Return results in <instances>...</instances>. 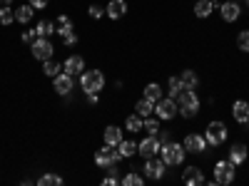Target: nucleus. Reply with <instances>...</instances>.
<instances>
[{
  "label": "nucleus",
  "mask_w": 249,
  "mask_h": 186,
  "mask_svg": "<svg viewBox=\"0 0 249 186\" xmlns=\"http://www.w3.org/2000/svg\"><path fill=\"white\" fill-rule=\"evenodd\" d=\"M62 72H68V75H82L85 72V57L82 55H70L68 60H65V65H62Z\"/></svg>",
  "instance_id": "nucleus-13"
},
{
  "label": "nucleus",
  "mask_w": 249,
  "mask_h": 186,
  "mask_svg": "<svg viewBox=\"0 0 249 186\" xmlns=\"http://www.w3.org/2000/svg\"><path fill=\"white\" fill-rule=\"evenodd\" d=\"M53 87H55V92H57V94L68 97V94L72 92V87H75L72 75H68V72H60L57 77H53Z\"/></svg>",
  "instance_id": "nucleus-9"
},
{
  "label": "nucleus",
  "mask_w": 249,
  "mask_h": 186,
  "mask_svg": "<svg viewBox=\"0 0 249 186\" xmlns=\"http://www.w3.org/2000/svg\"><path fill=\"white\" fill-rule=\"evenodd\" d=\"M120 184H124V186H142L144 181H142L140 174H124V179H120Z\"/></svg>",
  "instance_id": "nucleus-32"
},
{
  "label": "nucleus",
  "mask_w": 249,
  "mask_h": 186,
  "mask_svg": "<svg viewBox=\"0 0 249 186\" xmlns=\"http://www.w3.org/2000/svg\"><path fill=\"white\" fill-rule=\"evenodd\" d=\"M28 3L35 8V10H45L48 8V3H50V0H28Z\"/></svg>",
  "instance_id": "nucleus-38"
},
{
  "label": "nucleus",
  "mask_w": 249,
  "mask_h": 186,
  "mask_svg": "<svg viewBox=\"0 0 249 186\" xmlns=\"http://www.w3.org/2000/svg\"><path fill=\"white\" fill-rule=\"evenodd\" d=\"M10 23H15V10L10 5H3V8H0V25L8 28Z\"/></svg>",
  "instance_id": "nucleus-29"
},
{
  "label": "nucleus",
  "mask_w": 249,
  "mask_h": 186,
  "mask_svg": "<svg viewBox=\"0 0 249 186\" xmlns=\"http://www.w3.org/2000/svg\"><path fill=\"white\" fill-rule=\"evenodd\" d=\"M0 8H3V3H0Z\"/></svg>",
  "instance_id": "nucleus-44"
},
{
  "label": "nucleus",
  "mask_w": 249,
  "mask_h": 186,
  "mask_svg": "<svg viewBox=\"0 0 249 186\" xmlns=\"http://www.w3.org/2000/svg\"><path fill=\"white\" fill-rule=\"evenodd\" d=\"M117 149H120V154H122V159H127V156H132V154H137V144H135L132 139H122V141L117 144Z\"/></svg>",
  "instance_id": "nucleus-25"
},
{
  "label": "nucleus",
  "mask_w": 249,
  "mask_h": 186,
  "mask_svg": "<svg viewBox=\"0 0 249 186\" xmlns=\"http://www.w3.org/2000/svg\"><path fill=\"white\" fill-rule=\"evenodd\" d=\"M0 3H3V5H10V3H13V0H0Z\"/></svg>",
  "instance_id": "nucleus-43"
},
{
  "label": "nucleus",
  "mask_w": 249,
  "mask_h": 186,
  "mask_svg": "<svg viewBox=\"0 0 249 186\" xmlns=\"http://www.w3.org/2000/svg\"><path fill=\"white\" fill-rule=\"evenodd\" d=\"M230 161L234 164V167H239V164L247 161V147L244 144H234V147L230 149Z\"/></svg>",
  "instance_id": "nucleus-18"
},
{
  "label": "nucleus",
  "mask_w": 249,
  "mask_h": 186,
  "mask_svg": "<svg viewBox=\"0 0 249 186\" xmlns=\"http://www.w3.org/2000/svg\"><path fill=\"white\" fill-rule=\"evenodd\" d=\"M184 90V85L179 82V77H170V82H167V92H170V97L172 99H177V94Z\"/></svg>",
  "instance_id": "nucleus-31"
},
{
  "label": "nucleus",
  "mask_w": 249,
  "mask_h": 186,
  "mask_svg": "<svg viewBox=\"0 0 249 186\" xmlns=\"http://www.w3.org/2000/svg\"><path fill=\"white\" fill-rule=\"evenodd\" d=\"M210 144H207V139L202 137V134H187L184 137V152H192V154H202Z\"/></svg>",
  "instance_id": "nucleus-10"
},
{
  "label": "nucleus",
  "mask_w": 249,
  "mask_h": 186,
  "mask_svg": "<svg viewBox=\"0 0 249 186\" xmlns=\"http://www.w3.org/2000/svg\"><path fill=\"white\" fill-rule=\"evenodd\" d=\"M142 97H144V99H150V102H160V99H162L164 94H162V87L157 85V82H150V85L144 87Z\"/></svg>",
  "instance_id": "nucleus-22"
},
{
  "label": "nucleus",
  "mask_w": 249,
  "mask_h": 186,
  "mask_svg": "<svg viewBox=\"0 0 249 186\" xmlns=\"http://www.w3.org/2000/svg\"><path fill=\"white\" fill-rule=\"evenodd\" d=\"M179 82L184 85V90H195V87L199 85V77H197L195 70H184V72L179 75Z\"/></svg>",
  "instance_id": "nucleus-19"
},
{
  "label": "nucleus",
  "mask_w": 249,
  "mask_h": 186,
  "mask_svg": "<svg viewBox=\"0 0 249 186\" xmlns=\"http://www.w3.org/2000/svg\"><path fill=\"white\" fill-rule=\"evenodd\" d=\"M144 176H147V179H155V181L162 179V176H164V161L150 156L147 161H144Z\"/></svg>",
  "instance_id": "nucleus-11"
},
{
  "label": "nucleus",
  "mask_w": 249,
  "mask_h": 186,
  "mask_svg": "<svg viewBox=\"0 0 249 186\" xmlns=\"http://www.w3.org/2000/svg\"><path fill=\"white\" fill-rule=\"evenodd\" d=\"M214 181H217L219 186H227V184L234 181V164H232L230 159L214 164Z\"/></svg>",
  "instance_id": "nucleus-7"
},
{
  "label": "nucleus",
  "mask_w": 249,
  "mask_h": 186,
  "mask_svg": "<svg viewBox=\"0 0 249 186\" xmlns=\"http://www.w3.org/2000/svg\"><path fill=\"white\" fill-rule=\"evenodd\" d=\"M43 72H45L48 77H57V75L62 72V65L50 57V60H45V62H43Z\"/></svg>",
  "instance_id": "nucleus-26"
},
{
  "label": "nucleus",
  "mask_w": 249,
  "mask_h": 186,
  "mask_svg": "<svg viewBox=\"0 0 249 186\" xmlns=\"http://www.w3.org/2000/svg\"><path fill=\"white\" fill-rule=\"evenodd\" d=\"M142 129L147 132V134H157V132H160V119H147V117H144Z\"/></svg>",
  "instance_id": "nucleus-33"
},
{
  "label": "nucleus",
  "mask_w": 249,
  "mask_h": 186,
  "mask_svg": "<svg viewBox=\"0 0 249 186\" xmlns=\"http://www.w3.org/2000/svg\"><path fill=\"white\" fill-rule=\"evenodd\" d=\"M37 186H62V176L57 174H43L37 179Z\"/></svg>",
  "instance_id": "nucleus-28"
},
{
  "label": "nucleus",
  "mask_w": 249,
  "mask_h": 186,
  "mask_svg": "<svg viewBox=\"0 0 249 186\" xmlns=\"http://www.w3.org/2000/svg\"><path fill=\"white\" fill-rule=\"evenodd\" d=\"M232 117L239 124H249V105H247L244 99H237L234 105H232Z\"/></svg>",
  "instance_id": "nucleus-15"
},
{
  "label": "nucleus",
  "mask_w": 249,
  "mask_h": 186,
  "mask_svg": "<svg viewBox=\"0 0 249 186\" xmlns=\"http://www.w3.org/2000/svg\"><path fill=\"white\" fill-rule=\"evenodd\" d=\"M33 15H35V8L28 3V5H20V8H15V23H20V25H28L30 20H33Z\"/></svg>",
  "instance_id": "nucleus-17"
},
{
  "label": "nucleus",
  "mask_w": 249,
  "mask_h": 186,
  "mask_svg": "<svg viewBox=\"0 0 249 186\" xmlns=\"http://www.w3.org/2000/svg\"><path fill=\"white\" fill-rule=\"evenodd\" d=\"M120 141H122V129L115 127V124L105 127V144H112V147H117Z\"/></svg>",
  "instance_id": "nucleus-21"
},
{
  "label": "nucleus",
  "mask_w": 249,
  "mask_h": 186,
  "mask_svg": "<svg viewBox=\"0 0 249 186\" xmlns=\"http://www.w3.org/2000/svg\"><path fill=\"white\" fill-rule=\"evenodd\" d=\"M152 112H155V102L144 99V97H142V99L137 102V105H135V114H140L142 119H144V117H150Z\"/></svg>",
  "instance_id": "nucleus-24"
},
{
  "label": "nucleus",
  "mask_w": 249,
  "mask_h": 186,
  "mask_svg": "<svg viewBox=\"0 0 249 186\" xmlns=\"http://www.w3.org/2000/svg\"><path fill=\"white\" fill-rule=\"evenodd\" d=\"M35 37H37V32H35V30H25V32H23V43H33Z\"/></svg>",
  "instance_id": "nucleus-40"
},
{
  "label": "nucleus",
  "mask_w": 249,
  "mask_h": 186,
  "mask_svg": "<svg viewBox=\"0 0 249 186\" xmlns=\"http://www.w3.org/2000/svg\"><path fill=\"white\" fill-rule=\"evenodd\" d=\"M80 85H82V92L90 94V92H97L105 87V75H102L100 70H85L80 75Z\"/></svg>",
  "instance_id": "nucleus-3"
},
{
  "label": "nucleus",
  "mask_w": 249,
  "mask_h": 186,
  "mask_svg": "<svg viewBox=\"0 0 249 186\" xmlns=\"http://www.w3.org/2000/svg\"><path fill=\"white\" fill-rule=\"evenodd\" d=\"M160 149H162V144H160V139H157L155 134H150L147 139H142V141L137 144V152H140L144 159L157 156V154H160Z\"/></svg>",
  "instance_id": "nucleus-8"
},
{
  "label": "nucleus",
  "mask_w": 249,
  "mask_h": 186,
  "mask_svg": "<svg viewBox=\"0 0 249 186\" xmlns=\"http://www.w3.org/2000/svg\"><path fill=\"white\" fill-rule=\"evenodd\" d=\"M160 156L164 161V167H179V164L184 161V144H175V141L162 144Z\"/></svg>",
  "instance_id": "nucleus-2"
},
{
  "label": "nucleus",
  "mask_w": 249,
  "mask_h": 186,
  "mask_svg": "<svg viewBox=\"0 0 249 186\" xmlns=\"http://www.w3.org/2000/svg\"><path fill=\"white\" fill-rule=\"evenodd\" d=\"M35 32H37V37H50L55 32V23H50V20H40Z\"/></svg>",
  "instance_id": "nucleus-27"
},
{
  "label": "nucleus",
  "mask_w": 249,
  "mask_h": 186,
  "mask_svg": "<svg viewBox=\"0 0 249 186\" xmlns=\"http://www.w3.org/2000/svg\"><path fill=\"white\" fill-rule=\"evenodd\" d=\"M95 164H97V167H102V169H105V167H110V161H107V154L102 152V149H100V152L95 154Z\"/></svg>",
  "instance_id": "nucleus-35"
},
{
  "label": "nucleus",
  "mask_w": 249,
  "mask_h": 186,
  "mask_svg": "<svg viewBox=\"0 0 249 186\" xmlns=\"http://www.w3.org/2000/svg\"><path fill=\"white\" fill-rule=\"evenodd\" d=\"M105 13H107V17L120 20L124 13H127V3H124V0H110L107 8H105Z\"/></svg>",
  "instance_id": "nucleus-16"
},
{
  "label": "nucleus",
  "mask_w": 249,
  "mask_h": 186,
  "mask_svg": "<svg viewBox=\"0 0 249 186\" xmlns=\"http://www.w3.org/2000/svg\"><path fill=\"white\" fill-rule=\"evenodd\" d=\"M237 45H239V50L249 52V30H242V32L237 35Z\"/></svg>",
  "instance_id": "nucleus-34"
},
{
  "label": "nucleus",
  "mask_w": 249,
  "mask_h": 186,
  "mask_svg": "<svg viewBox=\"0 0 249 186\" xmlns=\"http://www.w3.org/2000/svg\"><path fill=\"white\" fill-rule=\"evenodd\" d=\"M182 181H184V186H202L204 184V174H202L199 167H187L184 174H182Z\"/></svg>",
  "instance_id": "nucleus-14"
},
{
  "label": "nucleus",
  "mask_w": 249,
  "mask_h": 186,
  "mask_svg": "<svg viewBox=\"0 0 249 186\" xmlns=\"http://www.w3.org/2000/svg\"><path fill=\"white\" fill-rule=\"evenodd\" d=\"M219 15L224 23H234V20H239L242 15V8L237 5V0H227L224 5H219Z\"/></svg>",
  "instance_id": "nucleus-12"
},
{
  "label": "nucleus",
  "mask_w": 249,
  "mask_h": 186,
  "mask_svg": "<svg viewBox=\"0 0 249 186\" xmlns=\"http://www.w3.org/2000/svg\"><path fill=\"white\" fill-rule=\"evenodd\" d=\"M155 137L160 139V144H167V141H170V132H157Z\"/></svg>",
  "instance_id": "nucleus-41"
},
{
  "label": "nucleus",
  "mask_w": 249,
  "mask_h": 186,
  "mask_svg": "<svg viewBox=\"0 0 249 186\" xmlns=\"http://www.w3.org/2000/svg\"><path fill=\"white\" fill-rule=\"evenodd\" d=\"M62 43H65L68 47H70V45H75V43H77V35H75V32H68V35H62Z\"/></svg>",
  "instance_id": "nucleus-39"
},
{
  "label": "nucleus",
  "mask_w": 249,
  "mask_h": 186,
  "mask_svg": "<svg viewBox=\"0 0 249 186\" xmlns=\"http://www.w3.org/2000/svg\"><path fill=\"white\" fill-rule=\"evenodd\" d=\"M102 15H105V8H102V5H90V17L100 20Z\"/></svg>",
  "instance_id": "nucleus-36"
},
{
  "label": "nucleus",
  "mask_w": 249,
  "mask_h": 186,
  "mask_svg": "<svg viewBox=\"0 0 249 186\" xmlns=\"http://www.w3.org/2000/svg\"><path fill=\"white\" fill-rule=\"evenodd\" d=\"M55 32L62 37V35H68V32H72V20L68 17V15H60L57 20H55Z\"/></svg>",
  "instance_id": "nucleus-23"
},
{
  "label": "nucleus",
  "mask_w": 249,
  "mask_h": 186,
  "mask_svg": "<svg viewBox=\"0 0 249 186\" xmlns=\"http://www.w3.org/2000/svg\"><path fill=\"white\" fill-rule=\"evenodd\" d=\"M117 184H120V176H115V174H107L102 179V186H117Z\"/></svg>",
  "instance_id": "nucleus-37"
},
{
  "label": "nucleus",
  "mask_w": 249,
  "mask_h": 186,
  "mask_svg": "<svg viewBox=\"0 0 249 186\" xmlns=\"http://www.w3.org/2000/svg\"><path fill=\"white\" fill-rule=\"evenodd\" d=\"M142 124H144V119H142L140 114H130L127 119H124V127H127L130 132H140Z\"/></svg>",
  "instance_id": "nucleus-30"
},
{
  "label": "nucleus",
  "mask_w": 249,
  "mask_h": 186,
  "mask_svg": "<svg viewBox=\"0 0 249 186\" xmlns=\"http://www.w3.org/2000/svg\"><path fill=\"white\" fill-rule=\"evenodd\" d=\"M212 10H214V0H197V5H195L197 17H210Z\"/></svg>",
  "instance_id": "nucleus-20"
},
{
  "label": "nucleus",
  "mask_w": 249,
  "mask_h": 186,
  "mask_svg": "<svg viewBox=\"0 0 249 186\" xmlns=\"http://www.w3.org/2000/svg\"><path fill=\"white\" fill-rule=\"evenodd\" d=\"M30 50H33V57L40 60V62L50 60L53 52H55V47H53V43H50L48 37H35L33 43H30Z\"/></svg>",
  "instance_id": "nucleus-6"
},
{
  "label": "nucleus",
  "mask_w": 249,
  "mask_h": 186,
  "mask_svg": "<svg viewBox=\"0 0 249 186\" xmlns=\"http://www.w3.org/2000/svg\"><path fill=\"white\" fill-rule=\"evenodd\" d=\"M155 112H157V119H160V122H167V119L177 117V114H179L177 99H172V97H162L160 102H155Z\"/></svg>",
  "instance_id": "nucleus-4"
},
{
  "label": "nucleus",
  "mask_w": 249,
  "mask_h": 186,
  "mask_svg": "<svg viewBox=\"0 0 249 186\" xmlns=\"http://www.w3.org/2000/svg\"><path fill=\"white\" fill-rule=\"evenodd\" d=\"M177 107H179V114L184 119H192L197 112H199V97L195 90H182L177 94Z\"/></svg>",
  "instance_id": "nucleus-1"
},
{
  "label": "nucleus",
  "mask_w": 249,
  "mask_h": 186,
  "mask_svg": "<svg viewBox=\"0 0 249 186\" xmlns=\"http://www.w3.org/2000/svg\"><path fill=\"white\" fill-rule=\"evenodd\" d=\"M85 97H88L90 105H97V92H90V94H85Z\"/></svg>",
  "instance_id": "nucleus-42"
},
{
  "label": "nucleus",
  "mask_w": 249,
  "mask_h": 186,
  "mask_svg": "<svg viewBox=\"0 0 249 186\" xmlns=\"http://www.w3.org/2000/svg\"><path fill=\"white\" fill-rule=\"evenodd\" d=\"M227 127H224V122H210V127H207V134H204V139H207V144L210 147H219V144H224L227 141Z\"/></svg>",
  "instance_id": "nucleus-5"
}]
</instances>
